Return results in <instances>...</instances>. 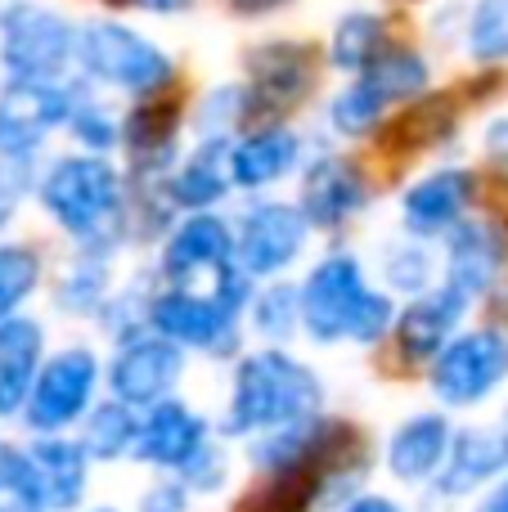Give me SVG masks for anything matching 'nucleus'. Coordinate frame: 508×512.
Listing matches in <instances>:
<instances>
[{
    "label": "nucleus",
    "instance_id": "nucleus-1",
    "mask_svg": "<svg viewBox=\"0 0 508 512\" xmlns=\"http://www.w3.org/2000/svg\"><path fill=\"white\" fill-rule=\"evenodd\" d=\"M32 198L41 212L77 243V252L113 256L131 234V194L126 176L104 153H68L32 180Z\"/></svg>",
    "mask_w": 508,
    "mask_h": 512
},
{
    "label": "nucleus",
    "instance_id": "nucleus-2",
    "mask_svg": "<svg viewBox=\"0 0 508 512\" xmlns=\"http://www.w3.org/2000/svg\"><path fill=\"white\" fill-rule=\"evenodd\" d=\"M297 306H302V328L315 346H378L396 319L392 297L365 279V265L351 252L320 256L297 288Z\"/></svg>",
    "mask_w": 508,
    "mask_h": 512
},
{
    "label": "nucleus",
    "instance_id": "nucleus-3",
    "mask_svg": "<svg viewBox=\"0 0 508 512\" xmlns=\"http://www.w3.org/2000/svg\"><path fill=\"white\" fill-rule=\"evenodd\" d=\"M320 414H324V387L315 378V369L270 342L234 364L221 436H257L270 432V427L306 423V418Z\"/></svg>",
    "mask_w": 508,
    "mask_h": 512
},
{
    "label": "nucleus",
    "instance_id": "nucleus-4",
    "mask_svg": "<svg viewBox=\"0 0 508 512\" xmlns=\"http://www.w3.org/2000/svg\"><path fill=\"white\" fill-rule=\"evenodd\" d=\"M257 283L239 265H221L212 274V288H162L149 297V328L171 337L185 351L203 355H239V319Z\"/></svg>",
    "mask_w": 508,
    "mask_h": 512
},
{
    "label": "nucleus",
    "instance_id": "nucleus-5",
    "mask_svg": "<svg viewBox=\"0 0 508 512\" xmlns=\"http://www.w3.org/2000/svg\"><path fill=\"white\" fill-rule=\"evenodd\" d=\"M72 63L86 81L135 99H153L176 81V59L153 36L135 32L131 23H117V18L81 23L77 41H72Z\"/></svg>",
    "mask_w": 508,
    "mask_h": 512
},
{
    "label": "nucleus",
    "instance_id": "nucleus-6",
    "mask_svg": "<svg viewBox=\"0 0 508 512\" xmlns=\"http://www.w3.org/2000/svg\"><path fill=\"white\" fill-rule=\"evenodd\" d=\"M77 23L36 0H9L0 9V68L9 81H63L72 68Z\"/></svg>",
    "mask_w": 508,
    "mask_h": 512
},
{
    "label": "nucleus",
    "instance_id": "nucleus-7",
    "mask_svg": "<svg viewBox=\"0 0 508 512\" xmlns=\"http://www.w3.org/2000/svg\"><path fill=\"white\" fill-rule=\"evenodd\" d=\"M428 364L432 396L446 409H473L508 382V333L504 328H464Z\"/></svg>",
    "mask_w": 508,
    "mask_h": 512
},
{
    "label": "nucleus",
    "instance_id": "nucleus-8",
    "mask_svg": "<svg viewBox=\"0 0 508 512\" xmlns=\"http://www.w3.org/2000/svg\"><path fill=\"white\" fill-rule=\"evenodd\" d=\"M99 382H104V369H99L95 351H90V346H63V351L41 360L18 418L27 423L32 436L68 432V427H77L81 418H86V409L95 405Z\"/></svg>",
    "mask_w": 508,
    "mask_h": 512
},
{
    "label": "nucleus",
    "instance_id": "nucleus-9",
    "mask_svg": "<svg viewBox=\"0 0 508 512\" xmlns=\"http://www.w3.org/2000/svg\"><path fill=\"white\" fill-rule=\"evenodd\" d=\"M311 243V221L302 216L297 203H275V198H257L243 207L234 221V265L248 274L252 283L279 279Z\"/></svg>",
    "mask_w": 508,
    "mask_h": 512
},
{
    "label": "nucleus",
    "instance_id": "nucleus-10",
    "mask_svg": "<svg viewBox=\"0 0 508 512\" xmlns=\"http://www.w3.org/2000/svg\"><path fill=\"white\" fill-rule=\"evenodd\" d=\"M180 378H185V346H176L171 337L144 333L117 342L113 360L104 364V387L113 400H126L131 409H149L158 400L176 396Z\"/></svg>",
    "mask_w": 508,
    "mask_h": 512
},
{
    "label": "nucleus",
    "instance_id": "nucleus-11",
    "mask_svg": "<svg viewBox=\"0 0 508 512\" xmlns=\"http://www.w3.org/2000/svg\"><path fill=\"white\" fill-rule=\"evenodd\" d=\"M77 90L68 81H5L0 86V158L32 162L68 122Z\"/></svg>",
    "mask_w": 508,
    "mask_h": 512
},
{
    "label": "nucleus",
    "instance_id": "nucleus-12",
    "mask_svg": "<svg viewBox=\"0 0 508 512\" xmlns=\"http://www.w3.org/2000/svg\"><path fill=\"white\" fill-rule=\"evenodd\" d=\"M234 261V225L216 212H185L162 239V279L176 288H194L198 279H212L221 265Z\"/></svg>",
    "mask_w": 508,
    "mask_h": 512
},
{
    "label": "nucleus",
    "instance_id": "nucleus-13",
    "mask_svg": "<svg viewBox=\"0 0 508 512\" xmlns=\"http://www.w3.org/2000/svg\"><path fill=\"white\" fill-rule=\"evenodd\" d=\"M207 441H212V423H207L194 405L167 396V400H158V405L140 409L131 459L149 463V468H158V472H180Z\"/></svg>",
    "mask_w": 508,
    "mask_h": 512
},
{
    "label": "nucleus",
    "instance_id": "nucleus-14",
    "mask_svg": "<svg viewBox=\"0 0 508 512\" xmlns=\"http://www.w3.org/2000/svg\"><path fill=\"white\" fill-rule=\"evenodd\" d=\"M369 203H374L369 198V180L351 158L324 153V158H315L302 171V198H297V207L311 221V230H342Z\"/></svg>",
    "mask_w": 508,
    "mask_h": 512
},
{
    "label": "nucleus",
    "instance_id": "nucleus-15",
    "mask_svg": "<svg viewBox=\"0 0 508 512\" xmlns=\"http://www.w3.org/2000/svg\"><path fill=\"white\" fill-rule=\"evenodd\" d=\"M504 472H508V414L491 427H459L450 436L446 463L432 477V490L441 499H464L473 490L491 486Z\"/></svg>",
    "mask_w": 508,
    "mask_h": 512
},
{
    "label": "nucleus",
    "instance_id": "nucleus-16",
    "mask_svg": "<svg viewBox=\"0 0 508 512\" xmlns=\"http://www.w3.org/2000/svg\"><path fill=\"white\" fill-rule=\"evenodd\" d=\"M477 198V176L468 167H437L423 180H414L401 198V221L410 239H446L450 225L468 216Z\"/></svg>",
    "mask_w": 508,
    "mask_h": 512
},
{
    "label": "nucleus",
    "instance_id": "nucleus-17",
    "mask_svg": "<svg viewBox=\"0 0 508 512\" xmlns=\"http://www.w3.org/2000/svg\"><path fill=\"white\" fill-rule=\"evenodd\" d=\"M508 265V234L495 221H459L446 230V283L459 288L468 301L486 297L504 279Z\"/></svg>",
    "mask_w": 508,
    "mask_h": 512
},
{
    "label": "nucleus",
    "instance_id": "nucleus-18",
    "mask_svg": "<svg viewBox=\"0 0 508 512\" xmlns=\"http://www.w3.org/2000/svg\"><path fill=\"white\" fill-rule=\"evenodd\" d=\"M468 306H473V301L459 288H450V283L414 292L410 306H401V315L392 319L396 351H401L405 360H432V355L459 333Z\"/></svg>",
    "mask_w": 508,
    "mask_h": 512
},
{
    "label": "nucleus",
    "instance_id": "nucleus-19",
    "mask_svg": "<svg viewBox=\"0 0 508 512\" xmlns=\"http://www.w3.org/2000/svg\"><path fill=\"white\" fill-rule=\"evenodd\" d=\"M315 86V59L306 45L297 41H270L248 54V95L252 113H284V108L302 104Z\"/></svg>",
    "mask_w": 508,
    "mask_h": 512
},
{
    "label": "nucleus",
    "instance_id": "nucleus-20",
    "mask_svg": "<svg viewBox=\"0 0 508 512\" xmlns=\"http://www.w3.org/2000/svg\"><path fill=\"white\" fill-rule=\"evenodd\" d=\"M167 203L171 212H212L234 189L230 180V135H203L189 158L167 171Z\"/></svg>",
    "mask_w": 508,
    "mask_h": 512
},
{
    "label": "nucleus",
    "instance_id": "nucleus-21",
    "mask_svg": "<svg viewBox=\"0 0 508 512\" xmlns=\"http://www.w3.org/2000/svg\"><path fill=\"white\" fill-rule=\"evenodd\" d=\"M302 167V135L293 126H261L230 140V180L234 189H270Z\"/></svg>",
    "mask_w": 508,
    "mask_h": 512
},
{
    "label": "nucleus",
    "instance_id": "nucleus-22",
    "mask_svg": "<svg viewBox=\"0 0 508 512\" xmlns=\"http://www.w3.org/2000/svg\"><path fill=\"white\" fill-rule=\"evenodd\" d=\"M27 459L36 468V486H41V508L68 512L86 499L90 481V454L81 450V441L63 432H41L32 445H23Z\"/></svg>",
    "mask_w": 508,
    "mask_h": 512
},
{
    "label": "nucleus",
    "instance_id": "nucleus-23",
    "mask_svg": "<svg viewBox=\"0 0 508 512\" xmlns=\"http://www.w3.org/2000/svg\"><path fill=\"white\" fill-rule=\"evenodd\" d=\"M450 436L455 423L446 414H414L387 436V472H392L401 486H428L437 477V468L446 463Z\"/></svg>",
    "mask_w": 508,
    "mask_h": 512
},
{
    "label": "nucleus",
    "instance_id": "nucleus-24",
    "mask_svg": "<svg viewBox=\"0 0 508 512\" xmlns=\"http://www.w3.org/2000/svg\"><path fill=\"white\" fill-rule=\"evenodd\" d=\"M122 144L131 153L135 180H167V171L180 162V113L176 104H162L158 95L144 108H135L122 122Z\"/></svg>",
    "mask_w": 508,
    "mask_h": 512
},
{
    "label": "nucleus",
    "instance_id": "nucleus-25",
    "mask_svg": "<svg viewBox=\"0 0 508 512\" xmlns=\"http://www.w3.org/2000/svg\"><path fill=\"white\" fill-rule=\"evenodd\" d=\"M45 360V328L27 315L0 319V418H18L32 378Z\"/></svg>",
    "mask_w": 508,
    "mask_h": 512
},
{
    "label": "nucleus",
    "instance_id": "nucleus-26",
    "mask_svg": "<svg viewBox=\"0 0 508 512\" xmlns=\"http://www.w3.org/2000/svg\"><path fill=\"white\" fill-rule=\"evenodd\" d=\"M356 77H365L369 86L383 95L387 108L419 104V99L428 95V86H432L428 59H423L419 50H405V45H383V50H378L374 59H369L365 68L356 72Z\"/></svg>",
    "mask_w": 508,
    "mask_h": 512
},
{
    "label": "nucleus",
    "instance_id": "nucleus-27",
    "mask_svg": "<svg viewBox=\"0 0 508 512\" xmlns=\"http://www.w3.org/2000/svg\"><path fill=\"white\" fill-rule=\"evenodd\" d=\"M135 427H140V409L108 396L86 409L77 441H81V450L90 454V463H117V459H131Z\"/></svg>",
    "mask_w": 508,
    "mask_h": 512
},
{
    "label": "nucleus",
    "instance_id": "nucleus-28",
    "mask_svg": "<svg viewBox=\"0 0 508 512\" xmlns=\"http://www.w3.org/2000/svg\"><path fill=\"white\" fill-rule=\"evenodd\" d=\"M387 45V18L378 9H347L329 32V68L356 77Z\"/></svg>",
    "mask_w": 508,
    "mask_h": 512
},
{
    "label": "nucleus",
    "instance_id": "nucleus-29",
    "mask_svg": "<svg viewBox=\"0 0 508 512\" xmlns=\"http://www.w3.org/2000/svg\"><path fill=\"white\" fill-rule=\"evenodd\" d=\"M243 315L252 319L257 337L266 342H288V337L302 328V306H297V288L279 274V279H261V288H252L248 297V310Z\"/></svg>",
    "mask_w": 508,
    "mask_h": 512
},
{
    "label": "nucleus",
    "instance_id": "nucleus-30",
    "mask_svg": "<svg viewBox=\"0 0 508 512\" xmlns=\"http://www.w3.org/2000/svg\"><path fill=\"white\" fill-rule=\"evenodd\" d=\"M104 301H108V256L77 252V261L54 283V306L63 315H99Z\"/></svg>",
    "mask_w": 508,
    "mask_h": 512
},
{
    "label": "nucleus",
    "instance_id": "nucleus-31",
    "mask_svg": "<svg viewBox=\"0 0 508 512\" xmlns=\"http://www.w3.org/2000/svg\"><path fill=\"white\" fill-rule=\"evenodd\" d=\"M387 113H392V108L383 104V95H378L365 77H351L347 86L329 99V126L342 140H365V135H374Z\"/></svg>",
    "mask_w": 508,
    "mask_h": 512
},
{
    "label": "nucleus",
    "instance_id": "nucleus-32",
    "mask_svg": "<svg viewBox=\"0 0 508 512\" xmlns=\"http://www.w3.org/2000/svg\"><path fill=\"white\" fill-rule=\"evenodd\" d=\"M464 50L473 63H508V0H473L464 18Z\"/></svg>",
    "mask_w": 508,
    "mask_h": 512
},
{
    "label": "nucleus",
    "instance_id": "nucleus-33",
    "mask_svg": "<svg viewBox=\"0 0 508 512\" xmlns=\"http://www.w3.org/2000/svg\"><path fill=\"white\" fill-rule=\"evenodd\" d=\"M63 131H68L86 153H113L117 144H122V117H117L104 99L72 95V108H68Z\"/></svg>",
    "mask_w": 508,
    "mask_h": 512
},
{
    "label": "nucleus",
    "instance_id": "nucleus-34",
    "mask_svg": "<svg viewBox=\"0 0 508 512\" xmlns=\"http://www.w3.org/2000/svg\"><path fill=\"white\" fill-rule=\"evenodd\" d=\"M248 117H257V113H252L248 86L230 81V86H212L203 99H198L194 131H198V140H203V135H230V140H234V131H239Z\"/></svg>",
    "mask_w": 508,
    "mask_h": 512
},
{
    "label": "nucleus",
    "instance_id": "nucleus-35",
    "mask_svg": "<svg viewBox=\"0 0 508 512\" xmlns=\"http://www.w3.org/2000/svg\"><path fill=\"white\" fill-rule=\"evenodd\" d=\"M41 288V256L27 243H0V319Z\"/></svg>",
    "mask_w": 508,
    "mask_h": 512
},
{
    "label": "nucleus",
    "instance_id": "nucleus-36",
    "mask_svg": "<svg viewBox=\"0 0 508 512\" xmlns=\"http://www.w3.org/2000/svg\"><path fill=\"white\" fill-rule=\"evenodd\" d=\"M432 256L423 248V239H405V243H392L383 256V283L401 297H414V292L432 288Z\"/></svg>",
    "mask_w": 508,
    "mask_h": 512
},
{
    "label": "nucleus",
    "instance_id": "nucleus-37",
    "mask_svg": "<svg viewBox=\"0 0 508 512\" xmlns=\"http://www.w3.org/2000/svg\"><path fill=\"white\" fill-rule=\"evenodd\" d=\"M41 508V486L27 450L0 445V512H32Z\"/></svg>",
    "mask_w": 508,
    "mask_h": 512
},
{
    "label": "nucleus",
    "instance_id": "nucleus-38",
    "mask_svg": "<svg viewBox=\"0 0 508 512\" xmlns=\"http://www.w3.org/2000/svg\"><path fill=\"white\" fill-rule=\"evenodd\" d=\"M180 481H185V490L189 495H216V490L225 486V481H230V459H225V450L221 445H212L207 441L203 450L194 454V459L185 463V468L176 472Z\"/></svg>",
    "mask_w": 508,
    "mask_h": 512
},
{
    "label": "nucleus",
    "instance_id": "nucleus-39",
    "mask_svg": "<svg viewBox=\"0 0 508 512\" xmlns=\"http://www.w3.org/2000/svg\"><path fill=\"white\" fill-rule=\"evenodd\" d=\"M32 162H18V158H0V230H5L9 221L18 216V207H23V198L32 194Z\"/></svg>",
    "mask_w": 508,
    "mask_h": 512
},
{
    "label": "nucleus",
    "instance_id": "nucleus-40",
    "mask_svg": "<svg viewBox=\"0 0 508 512\" xmlns=\"http://www.w3.org/2000/svg\"><path fill=\"white\" fill-rule=\"evenodd\" d=\"M135 512H189V490H185V481H180L176 472H171V477H162V481H153V486L140 495Z\"/></svg>",
    "mask_w": 508,
    "mask_h": 512
},
{
    "label": "nucleus",
    "instance_id": "nucleus-41",
    "mask_svg": "<svg viewBox=\"0 0 508 512\" xmlns=\"http://www.w3.org/2000/svg\"><path fill=\"white\" fill-rule=\"evenodd\" d=\"M342 512H405L396 499H387V495H369V490H356V495L342 504Z\"/></svg>",
    "mask_w": 508,
    "mask_h": 512
},
{
    "label": "nucleus",
    "instance_id": "nucleus-42",
    "mask_svg": "<svg viewBox=\"0 0 508 512\" xmlns=\"http://www.w3.org/2000/svg\"><path fill=\"white\" fill-rule=\"evenodd\" d=\"M482 144H486V153H491L495 162H508V117H495V122L486 126Z\"/></svg>",
    "mask_w": 508,
    "mask_h": 512
},
{
    "label": "nucleus",
    "instance_id": "nucleus-43",
    "mask_svg": "<svg viewBox=\"0 0 508 512\" xmlns=\"http://www.w3.org/2000/svg\"><path fill=\"white\" fill-rule=\"evenodd\" d=\"M126 5L144 9V14H153V18H176V14H189L194 0H126Z\"/></svg>",
    "mask_w": 508,
    "mask_h": 512
},
{
    "label": "nucleus",
    "instance_id": "nucleus-44",
    "mask_svg": "<svg viewBox=\"0 0 508 512\" xmlns=\"http://www.w3.org/2000/svg\"><path fill=\"white\" fill-rule=\"evenodd\" d=\"M482 512H508V472H504V477H495V490L486 495Z\"/></svg>",
    "mask_w": 508,
    "mask_h": 512
},
{
    "label": "nucleus",
    "instance_id": "nucleus-45",
    "mask_svg": "<svg viewBox=\"0 0 508 512\" xmlns=\"http://www.w3.org/2000/svg\"><path fill=\"white\" fill-rule=\"evenodd\" d=\"M239 14H275V9H284L288 0H230Z\"/></svg>",
    "mask_w": 508,
    "mask_h": 512
},
{
    "label": "nucleus",
    "instance_id": "nucleus-46",
    "mask_svg": "<svg viewBox=\"0 0 508 512\" xmlns=\"http://www.w3.org/2000/svg\"><path fill=\"white\" fill-rule=\"evenodd\" d=\"M90 512H117V508H90Z\"/></svg>",
    "mask_w": 508,
    "mask_h": 512
},
{
    "label": "nucleus",
    "instance_id": "nucleus-47",
    "mask_svg": "<svg viewBox=\"0 0 508 512\" xmlns=\"http://www.w3.org/2000/svg\"><path fill=\"white\" fill-rule=\"evenodd\" d=\"M32 512H50V508H32Z\"/></svg>",
    "mask_w": 508,
    "mask_h": 512
}]
</instances>
